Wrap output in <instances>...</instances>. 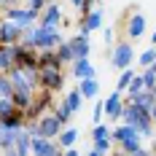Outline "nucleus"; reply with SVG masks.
<instances>
[{"label": "nucleus", "instance_id": "6ab92c4d", "mask_svg": "<svg viewBox=\"0 0 156 156\" xmlns=\"http://www.w3.org/2000/svg\"><path fill=\"white\" fill-rule=\"evenodd\" d=\"M76 140H78V129H73V126H62V132L57 135V145L59 148H70Z\"/></svg>", "mask_w": 156, "mask_h": 156}, {"label": "nucleus", "instance_id": "6e6552de", "mask_svg": "<svg viewBox=\"0 0 156 156\" xmlns=\"http://www.w3.org/2000/svg\"><path fill=\"white\" fill-rule=\"evenodd\" d=\"M140 132L135 129V126H129V124H121V126H116L113 132H110V140L113 143H119V145H126V143H140Z\"/></svg>", "mask_w": 156, "mask_h": 156}, {"label": "nucleus", "instance_id": "9d476101", "mask_svg": "<svg viewBox=\"0 0 156 156\" xmlns=\"http://www.w3.org/2000/svg\"><path fill=\"white\" fill-rule=\"evenodd\" d=\"M102 110H105V116H108L110 121L121 119V110H124V102H121V92H113L108 100H102Z\"/></svg>", "mask_w": 156, "mask_h": 156}, {"label": "nucleus", "instance_id": "c756f323", "mask_svg": "<svg viewBox=\"0 0 156 156\" xmlns=\"http://www.w3.org/2000/svg\"><path fill=\"white\" fill-rule=\"evenodd\" d=\"M140 65H143V67H148V65H156V48H148V51H143V54H140Z\"/></svg>", "mask_w": 156, "mask_h": 156}, {"label": "nucleus", "instance_id": "7ed1b4c3", "mask_svg": "<svg viewBox=\"0 0 156 156\" xmlns=\"http://www.w3.org/2000/svg\"><path fill=\"white\" fill-rule=\"evenodd\" d=\"M135 62V48L129 41H119L116 46H113V57H110V65L116 67V70H126V67H132Z\"/></svg>", "mask_w": 156, "mask_h": 156}, {"label": "nucleus", "instance_id": "a19ab883", "mask_svg": "<svg viewBox=\"0 0 156 156\" xmlns=\"http://www.w3.org/2000/svg\"><path fill=\"white\" fill-rule=\"evenodd\" d=\"M0 5H3V0H0Z\"/></svg>", "mask_w": 156, "mask_h": 156}, {"label": "nucleus", "instance_id": "4468645a", "mask_svg": "<svg viewBox=\"0 0 156 156\" xmlns=\"http://www.w3.org/2000/svg\"><path fill=\"white\" fill-rule=\"evenodd\" d=\"M70 73H73V78H92V76H97L94 73V65L89 62V57H83V59H76L73 62V67H70Z\"/></svg>", "mask_w": 156, "mask_h": 156}, {"label": "nucleus", "instance_id": "a878e982", "mask_svg": "<svg viewBox=\"0 0 156 156\" xmlns=\"http://www.w3.org/2000/svg\"><path fill=\"white\" fill-rule=\"evenodd\" d=\"M110 145H113V140H110V137H100V140H92V148H94V151H100L102 156L110 151Z\"/></svg>", "mask_w": 156, "mask_h": 156}, {"label": "nucleus", "instance_id": "423d86ee", "mask_svg": "<svg viewBox=\"0 0 156 156\" xmlns=\"http://www.w3.org/2000/svg\"><path fill=\"white\" fill-rule=\"evenodd\" d=\"M35 124H38V135H41V137H48V140H57V135L62 132V124L57 121L54 113H43Z\"/></svg>", "mask_w": 156, "mask_h": 156}, {"label": "nucleus", "instance_id": "aec40b11", "mask_svg": "<svg viewBox=\"0 0 156 156\" xmlns=\"http://www.w3.org/2000/svg\"><path fill=\"white\" fill-rule=\"evenodd\" d=\"M81 102H83V94H81V89L76 86V89H70V94L65 97V102H62V105L70 110V113H76V110L81 108Z\"/></svg>", "mask_w": 156, "mask_h": 156}, {"label": "nucleus", "instance_id": "f03ea898", "mask_svg": "<svg viewBox=\"0 0 156 156\" xmlns=\"http://www.w3.org/2000/svg\"><path fill=\"white\" fill-rule=\"evenodd\" d=\"M62 43V32L57 27H35V48L38 51H51Z\"/></svg>", "mask_w": 156, "mask_h": 156}, {"label": "nucleus", "instance_id": "9b49d317", "mask_svg": "<svg viewBox=\"0 0 156 156\" xmlns=\"http://www.w3.org/2000/svg\"><path fill=\"white\" fill-rule=\"evenodd\" d=\"M59 19H62V11H59V5H57V3H48L46 8L41 11V19H38V24H41V27H57V24H59Z\"/></svg>", "mask_w": 156, "mask_h": 156}, {"label": "nucleus", "instance_id": "f704fd0d", "mask_svg": "<svg viewBox=\"0 0 156 156\" xmlns=\"http://www.w3.org/2000/svg\"><path fill=\"white\" fill-rule=\"evenodd\" d=\"M0 154H3V156H19V151H16L14 145H11V148H3V151H0Z\"/></svg>", "mask_w": 156, "mask_h": 156}, {"label": "nucleus", "instance_id": "39448f33", "mask_svg": "<svg viewBox=\"0 0 156 156\" xmlns=\"http://www.w3.org/2000/svg\"><path fill=\"white\" fill-rule=\"evenodd\" d=\"M41 70V89H46V92H59L65 83L62 73H59V67H38Z\"/></svg>", "mask_w": 156, "mask_h": 156}, {"label": "nucleus", "instance_id": "7c9ffc66", "mask_svg": "<svg viewBox=\"0 0 156 156\" xmlns=\"http://www.w3.org/2000/svg\"><path fill=\"white\" fill-rule=\"evenodd\" d=\"M27 5H30V8H35V11H43V8L48 5V0H27Z\"/></svg>", "mask_w": 156, "mask_h": 156}, {"label": "nucleus", "instance_id": "bb28decb", "mask_svg": "<svg viewBox=\"0 0 156 156\" xmlns=\"http://www.w3.org/2000/svg\"><path fill=\"white\" fill-rule=\"evenodd\" d=\"M143 89H145V86H143V78H140V76H135L132 81H129V86H126V94H129V100H132L137 92H143Z\"/></svg>", "mask_w": 156, "mask_h": 156}, {"label": "nucleus", "instance_id": "5701e85b", "mask_svg": "<svg viewBox=\"0 0 156 156\" xmlns=\"http://www.w3.org/2000/svg\"><path fill=\"white\" fill-rule=\"evenodd\" d=\"M14 110H16V102H14V97H0V119L11 116Z\"/></svg>", "mask_w": 156, "mask_h": 156}, {"label": "nucleus", "instance_id": "2eb2a0df", "mask_svg": "<svg viewBox=\"0 0 156 156\" xmlns=\"http://www.w3.org/2000/svg\"><path fill=\"white\" fill-rule=\"evenodd\" d=\"M102 27V14L94 8V11H89V14L83 16V22H81V32L83 35H92L94 30H100Z\"/></svg>", "mask_w": 156, "mask_h": 156}, {"label": "nucleus", "instance_id": "20e7f679", "mask_svg": "<svg viewBox=\"0 0 156 156\" xmlns=\"http://www.w3.org/2000/svg\"><path fill=\"white\" fill-rule=\"evenodd\" d=\"M3 11H5V19H11V22H16V24H19V27H22V30H27V27H32V24H35V19H38V14H41V11H35V8H30V5H27V8H22V5H16V8H3Z\"/></svg>", "mask_w": 156, "mask_h": 156}, {"label": "nucleus", "instance_id": "f8f14e48", "mask_svg": "<svg viewBox=\"0 0 156 156\" xmlns=\"http://www.w3.org/2000/svg\"><path fill=\"white\" fill-rule=\"evenodd\" d=\"M16 46L19 43H11V46L0 43V73H8L11 67H16Z\"/></svg>", "mask_w": 156, "mask_h": 156}, {"label": "nucleus", "instance_id": "0eeeda50", "mask_svg": "<svg viewBox=\"0 0 156 156\" xmlns=\"http://www.w3.org/2000/svg\"><path fill=\"white\" fill-rule=\"evenodd\" d=\"M22 27L11 22V19H5L3 16V22H0V43H5V46H11V43H19L22 41Z\"/></svg>", "mask_w": 156, "mask_h": 156}, {"label": "nucleus", "instance_id": "58836bf2", "mask_svg": "<svg viewBox=\"0 0 156 156\" xmlns=\"http://www.w3.org/2000/svg\"><path fill=\"white\" fill-rule=\"evenodd\" d=\"M70 3H73L76 8H81V3H83V0H70Z\"/></svg>", "mask_w": 156, "mask_h": 156}, {"label": "nucleus", "instance_id": "a211bd4d", "mask_svg": "<svg viewBox=\"0 0 156 156\" xmlns=\"http://www.w3.org/2000/svg\"><path fill=\"white\" fill-rule=\"evenodd\" d=\"M16 132H19L16 126H8V124L0 121V151H3V148H11L16 143Z\"/></svg>", "mask_w": 156, "mask_h": 156}, {"label": "nucleus", "instance_id": "ddd939ff", "mask_svg": "<svg viewBox=\"0 0 156 156\" xmlns=\"http://www.w3.org/2000/svg\"><path fill=\"white\" fill-rule=\"evenodd\" d=\"M54 151H59V145H57L54 140L41 137V135H35V137H32V156H51Z\"/></svg>", "mask_w": 156, "mask_h": 156}, {"label": "nucleus", "instance_id": "cd10ccee", "mask_svg": "<svg viewBox=\"0 0 156 156\" xmlns=\"http://www.w3.org/2000/svg\"><path fill=\"white\" fill-rule=\"evenodd\" d=\"M100 137H110V129L102 124V121L92 126V140H100Z\"/></svg>", "mask_w": 156, "mask_h": 156}, {"label": "nucleus", "instance_id": "b1692460", "mask_svg": "<svg viewBox=\"0 0 156 156\" xmlns=\"http://www.w3.org/2000/svg\"><path fill=\"white\" fill-rule=\"evenodd\" d=\"M14 94V83L8 73H0V97H11Z\"/></svg>", "mask_w": 156, "mask_h": 156}, {"label": "nucleus", "instance_id": "473e14b6", "mask_svg": "<svg viewBox=\"0 0 156 156\" xmlns=\"http://www.w3.org/2000/svg\"><path fill=\"white\" fill-rule=\"evenodd\" d=\"M132 156H156V154L151 151V148H143V145H140V148H137V151H135Z\"/></svg>", "mask_w": 156, "mask_h": 156}, {"label": "nucleus", "instance_id": "c9c22d12", "mask_svg": "<svg viewBox=\"0 0 156 156\" xmlns=\"http://www.w3.org/2000/svg\"><path fill=\"white\" fill-rule=\"evenodd\" d=\"M62 156H81V154H78L76 148H73V145H70V148H62Z\"/></svg>", "mask_w": 156, "mask_h": 156}, {"label": "nucleus", "instance_id": "1a4fd4ad", "mask_svg": "<svg viewBox=\"0 0 156 156\" xmlns=\"http://www.w3.org/2000/svg\"><path fill=\"white\" fill-rule=\"evenodd\" d=\"M67 43H70V48H73V57H76V59L89 57V51H92V41H89V35H83V32H78L76 38H70ZM76 59H73V62H76Z\"/></svg>", "mask_w": 156, "mask_h": 156}, {"label": "nucleus", "instance_id": "393cba45", "mask_svg": "<svg viewBox=\"0 0 156 156\" xmlns=\"http://www.w3.org/2000/svg\"><path fill=\"white\" fill-rule=\"evenodd\" d=\"M132 78H135V70H132V67L121 70V78H119V83H116V92H126V86H129Z\"/></svg>", "mask_w": 156, "mask_h": 156}, {"label": "nucleus", "instance_id": "4c0bfd02", "mask_svg": "<svg viewBox=\"0 0 156 156\" xmlns=\"http://www.w3.org/2000/svg\"><path fill=\"white\" fill-rule=\"evenodd\" d=\"M151 116H154V126H156V105L151 108Z\"/></svg>", "mask_w": 156, "mask_h": 156}, {"label": "nucleus", "instance_id": "f257e3e1", "mask_svg": "<svg viewBox=\"0 0 156 156\" xmlns=\"http://www.w3.org/2000/svg\"><path fill=\"white\" fill-rule=\"evenodd\" d=\"M121 121L129 126H135L137 132H140L143 137H154V116H151V110L140 108L137 102H126L124 110H121Z\"/></svg>", "mask_w": 156, "mask_h": 156}, {"label": "nucleus", "instance_id": "72a5a7b5", "mask_svg": "<svg viewBox=\"0 0 156 156\" xmlns=\"http://www.w3.org/2000/svg\"><path fill=\"white\" fill-rule=\"evenodd\" d=\"M19 3H22V0H3V5H0V8H16Z\"/></svg>", "mask_w": 156, "mask_h": 156}, {"label": "nucleus", "instance_id": "79ce46f5", "mask_svg": "<svg viewBox=\"0 0 156 156\" xmlns=\"http://www.w3.org/2000/svg\"><path fill=\"white\" fill-rule=\"evenodd\" d=\"M154 94H156V89H154Z\"/></svg>", "mask_w": 156, "mask_h": 156}, {"label": "nucleus", "instance_id": "4be33fe9", "mask_svg": "<svg viewBox=\"0 0 156 156\" xmlns=\"http://www.w3.org/2000/svg\"><path fill=\"white\" fill-rule=\"evenodd\" d=\"M140 78H143V86L145 89H156V65H148Z\"/></svg>", "mask_w": 156, "mask_h": 156}, {"label": "nucleus", "instance_id": "ea45409f", "mask_svg": "<svg viewBox=\"0 0 156 156\" xmlns=\"http://www.w3.org/2000/svg\"><path fill=\"white\" fill-rule=\"evenodd\" d=\"M151 43H154V46H156V32H154V38H151Z\"/></svg>", "mask_w": 156, "mask_h": 156}, {"label": "nucleus", "instance_id": "dca6fc26", "mask_svg": "<svg viewBox=\"0 0 156 156\" xmlns=\"http://www.w3.org/2000/svg\"><path fill=\"white\" fill-rule=\"evenodd\" d=\"M143 32H145V16L140 11H135V14L129 16V22H126V35L129 38H140Z\"/></svg>", "mask_w": 156, "mask_h": 156}, {"label": "nucleus", "instance_id": "f3484780", "mask_svg": "<svg viewBox=\"0 0 156 156\" xmlns=\"http://www.w3.org/2000/svg\"><path fill=\"white\" fill-rule=\"evenodd\" d=\"M78 89H81V94H83V100H94V97H97V92H100L97 76H92V78H81Z\"/></svg>", "mask_w": 156, "mask_h": 156}, {"label": "nucleus", "instance_id": "e433bc0d", "mask_svg": "<svg viewBox=\"0 0 156 156\" xmlns=\"http://www.w3.org/2000/svg\"><path fill=\"white\" fill-rule=\"evenodd\" d=\"M86 156H102V154H100V151H94V148H89V154H86Z\"/></svg>", "mask_w": 156, "mask_h": 156}, {"label": "nucleus", "instance_id": "37998d69", "mask_svg": "<svg viewBox=\"0 0 156 156\" xmlns=\"http://www.w3.org/2000/svg\"><path fill=\"white\" fill-rule=\"evenodd\" d=\"M154 48H156V46H154Z\"/></svg>", "mask_w": 156, "mask_h": 156}, {"label": "nucleus", "instance_id": "2f4dec72", "mask_svg": "<svg viewBox=\"0 0 156 156\" xmlns=\"http://www.w3.org/2000/svg\"><path fill=\"white\" fill-rule=\"evenodd\" d=\"M137 148H140V143H126V145H121V151H124V154H135Z\"/></svg>", "mask_w": 156, "mask_h": 156}, {"label": "nucleus", "instance_id": "412c9836", "mask_svg": "<svg viewBox=\"0 0 156 156\" xmlns=\"http://www.w3.org/2000/svg\"><path fill=\"white\" fill-rule=\"evenodd\" d=\"M54 51H57V57H59V62H62V65L76 59V57H73V48H70V43H67V41H62V43L54 48Z\"/></svg>", "mask_w": 156, "mask_h": 156}, {"label": "nucleus", "instance_id": "c85d7f7f", "mask_svg": "<svg viewBox=\"0 0 156 156\" xmlns=\"http://www.w3.org/2000/svg\"><path fill=\"white\" fill-rule=\"evenodd\" d=\"M54 116H57V121H59L62 126H67V121H70V116H73V113H70V110L65 108V105H59V108L54 110Z\"/></svg>", "mask_w": 156, "mask_h": 156}]
</instances>
